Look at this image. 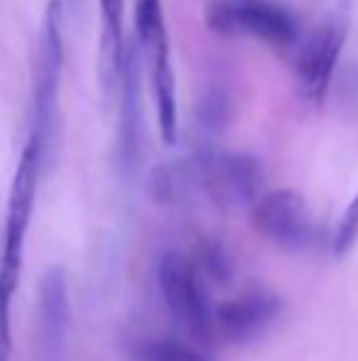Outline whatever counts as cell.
<instances>
[{
	"label": "cell",
	"mask_w": 358,
	"mask_h": 361,
	"mask_svg": "<svg viewBox=\"0 0 358 361\" xmlns=\"http://www.w3.org/2000/svg\"><path fill=\"white\" fill-rule=\"evenodd\" d=\"M140 49L148 57L150 86H153L160 138H162V143L174 145L179 138V116H177V84H174L172 49H170L167 30H162V32L140 42Z\"/></svg>",
	"instance_id": "obj_10"
},
{
	"label": "cell",
	"mask_w": 358,
	"mask_h": 361,
	"mask_svg": "<svg viewBox=\"0 0 358 361\" xmlns=\"http://www.w3.org/2000/svg\"><path fill=\"white\" fill-rule=\"evenodd\" d=\"M44 170V157L39 145L32 138L23 147L8 195L5 209L3 238H0V293L13 300L20 286L25 261V243H27L30 221H32L34 202H37L39 177Z\"/></svg>",
	"instance_id": "obj_2"
},
{
	"label": "cell",
	"mask_w": 358,
	"mask_h": 361,
	"mask_svg": "<svg viewBox=\"0 0 358 361\" xmlns=\"http://www.w3.org/2000/svg\"><path fill=\"white\" fill-rule=\"evenodd\" d=\"M148 190L155 204L160 207H181L189 204L196 197L194 182H191L189 162L186 157L179 160H167L162 165H158L150 172Z\"/></svg>",
	"instance_id": "obj_12"
},
{
	"label": "cell",
	"mask_w": 358,
	"mask_h": 361,
	"mask_svg": "<svg viewBox=\"0 0 358 361\" xmlns=\"http://www.w3.org/2000/svg\"><path fill=\"white\" fill-rule=\"evenodd\" d=\"M72 302L64 268L52 266L39 278L34 312V361H69Z\"/></svg>",
	"instance_id": "obj_8"
},
{
	"label": "cell",
	"mask_w": 358,
	"mask_h": 361,
	"mask_svg": "<svg viewBox=\"0 0 358 361\" xmlns=\"http://www.w3.org/2000/svg\"><path fill=\"white\" fill-rule=\"evenodd\" d=\"M250 226L272 246L290 253H307L319 243V224L307 200L295 190L265 192L248 209Z\"/></svg>",
	"instance_id": "obj_6"
},
{
	"label": "cell",
	"mask_w": 358,
	"mask_h": 361,
	"mask_svg": "<svg viewBox=\"0 0 358 361\" xmlns=\"http://www.w3.org/2000/svg\"><path fill=\"white\" fill-rule=\"evenodd\" d=\"M123 86L120 96V128H118V160L125 175H135L140 165V74L138 59L130 49H125L123 67L118 72Z\"/></svg>",
	"instance_id": "obj_11"
},
{
	"label": "cell",
	"mask_w": 358,
	"mask_h": 361,
	"mask_svg": "<svg viewBox=\"0 0 358 361\" xmlns=\"http://www.w3.org/2000/svg\"><path fill=\"white\" fill-rule=\"evenodd\" d=\"M101 10V30H103V59L108 64L110 81H118V72L125 57V32H123V13L125 0H98Z\"/></svg>",
	"instance_id": "obj_13"
},
{
	"label": "cell",
	"mask_w": 358,
	"mask_h": 361,
	"mask_svg": "<svg viewBox=\"0 0 358 361\" xmlns=\"http://www.w3.org/2000/svg\"><path fill=\"white\" fill-rule=\"evenodd\" d=\"M196 195L224 212L250 209L263 197V165L248 152L204 145L186 157Z\"/></svg>",
	"instance_id": "obj_1"
},
{
	"label": "cell",
	"mask_w": 358,
	"mask_h": 361,
	"mask_svg": "<svg viewBox=\"0 0 358 361\" xmlns=\"http://www.w3.org/2000/svg\"><path fill=\"white\" fill-rule=\"evenodd\" d=\"M158 286L174 322L196 344H214L216 307L209 300V290L199 266L179 251L165 253L158 263Z\"/></svg>",
	"instance_id": "obj_5"
},
{
	"label": "cell",
	"mask_w": 358,
	"mask_h": 361,
	"mask_svg": "<svg viewBox=\"0 0 358 361\" xmlns=\"http://www.w3.org/2000/svg\"><path fill=\"white\" fill-rule=\"evenodd\" d=\"M282 298L268 288H248L226 300L214 312L216 339L226 344H250L260 339L282 314Z\"/></svg>",
	"instance_id": "obj_9"
},
{
	"label": "cell",
	"mask_w": 358,
	"mask_h": 361,
	"mask_svg": "<svg viewBox=\"0 0 358 361\" xmlns=\"http://www.w3.org/2000/svg\"><path fill=\"white\" fill-rule=\"evenodd\" d=\"M128 361H211L191 344L172 337H143L130 344Z\"/></svg>",
	"instance_id": "obj_14"
},
{
	"label": "cell",
	"mask_w": 358,
	"mask_h": 361,
	"mask_svg": "<svg viewBox=\"0 0 358 361\" xmlns=\"http://www.w3.org/2000/svg\"><path fill=\"white\" fill-rule=\"evenodd\" d=\"M346 35H349V23L344 15H329L295 49L297 94L314 109L324 106L341 49L346 44Z\"/></svg>",
	"instance_id": "obj_7"
},
{
	"label": "cell",
	"mask_w": 358,
	"mask_h": 361,
	"mask_svg": "<svg viewBox=\"0 0 358 361\" xmlns=\"http://www.w3.org/2000/svg\"><path fill=\"white\" fill-rule=\"evenodd\" d=\"M204 276L214 278L219 283H226L231 278V261L226 251L216 241H206L199 248V261H194Z\"/></svg>",
	"instance_id": "obj_15"
},
{
	"label": "cell",
	"mask_w": 358,
	"mask_h": 361,
	"mask_svg": "<svg viewBox=\"0 0 358 361\" xmlns=\"http://www.w3.org/2000/svg\"><path fill=\"white\" fill-rule=\"evenodd\" d=\"M64 69V37H62V3L52 0L44 10L39 27L37 59H34V86H32V135L39 145L44 165L49 162L57 133L59 114V86Z\"/></svg>",
	"instance_id": "obj_4"
},
{
	"label": "cell",
	"mask_w": 358,
	"mask_h": 361,
	"mask_svg": "<svg viewBox=\"0 0 358 361\" xmlns=\"http://www.w3.org/2000/svg\"><path fill=\"white\" fill-rule=\"evenodd\" d=\"M10 307L13 300L0 293V361L13 359V322H10Z\"/></svg>",
	"instance_id": "obj_17"
},
{
	"label": "cell",
	"mask_w": 358,
	"mask_h": 361,
	"mask_svg": "<svg viewBox=\"0 0 358 361\" xmlns=\"http://www.w3.org/2000/svg\"><path fill=\"white\" fill-rule=\"evenodd\" d=\"M204 20L221 37H248L280 54L292 52L302 42L295 13L277 0H209Z\"/></svg>",
	"instance_id": "obj_3"
},
{
	"label": "cell",
	"mask_w": 358,
	"mask_h": 361,
	"mask_svg": "<svg viewBox=\"0 0 358 361\" xmlns=\"http://www.w3.org/2000/svg\"><path fill=\"white\" fill-rule=\"evenodd\" d=\"M356 241H358V192L354 195V200H351V204L346 207L344 216L339 221V228H336L334 256H346L356 246Z\"/></svg>",
	"instance_id": "obj_16"
}]
</instances>
